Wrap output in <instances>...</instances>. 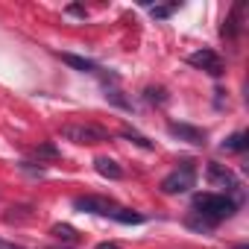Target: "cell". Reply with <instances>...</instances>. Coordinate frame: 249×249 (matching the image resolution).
Here are the masks:
<instances>
[{"label": "cell", "mask_w": 249, "mask_h": 249, "mask_svg": "<svg viewBox=\"0 0 249 249\" xmlns=\"http://www.w3.org/2000/svg\"><path fill=\"white\" fill-rule=\"evenodd\" d=\"M234 211H237V202L231 196H226V194H196L194 196V214L199 220H191V226H196V229H214L217 223H223Z\"/></svg>", "instance_id": "obj_1"}, {"label": "cell", "mask_w": 249, "mask_h": 249, "mask_svg": "<svg viewBox=\"0 0 249 249\" xmlns=\"http://www.w3.org/2000/svg\"><path fill=\"white\" fill-rule=\"evenodd\" d=\"M59 135L71 144H103L108 141V132L97 123H65L59 129Z\"/></svg>", "instance_id": "obj_2"}, {"label": "cell", "mask_w": 249, "mask_h": 249, "mask_svg": "<svg viewBox=\"0 0 249 249\" xmlns=\"http://www.w3.org/2000/svg\"><path fill=\"white\" fill-rule=\"evenodd\" d=\"M194 182H196V170H194V161H182L173 173H167L164 179H161V191L164 194H185V191H191L194 188Z\"/></svg>", "instance_id": "obj_3"}, {"label": "cell", "mask_w": 249, "mask_h": 249, "mask_svg": "<svg viewBox=\"0 0 249 249\" xmlns=\"http://www.w3.org/2000/svg\"><path fill=\"white\" fill-rule=\"evenodd\" d=\"M188 65L196 68V71H205L211 76H220L223 73V59L214 50H196V53H191L188 56Z\"/></svg>", "instance_id": "obj_4"}, {"label": "cell", "mask_w": 249, "mask_h": 249, "mask_svg": "<svg viewBox=\"0 0 249 249\" xmlns=\"http://www.w3.org/2000/svg\"><path fill=\"white\" fill-rule=\"evenodd\" d=\"M73 208L76 211H85V214H100V217H111V211L117 208L111 199H106V196H76L73 199Z\"/></svg>", "instance_id": "obj_5"}, {"label": "cell", "mask_w": 249, "mask_h": 249, "mask_svg": "<svg viewBox=\"0 0 249 249\" xmlns=\"http://www.w3.org/2000/svg\"><path fill=\"white\" fill-rule=\"evenodd\" d=\"M167 132L176 135L179 141H188V144H205V132L196 129V126H188V123H167Z\"/></svg>", "instance_id": "obj_6"}, {"label": "cell", "mask_w": 249, "mask_h": 249, "mask_svg": "<svg viewBox=\"0 0 249 249\" xmlns=\"http://www.w3.org/2000/svg\"><path fill=\"white\" fill-rule=\"evenodd\" d=\"M208 179L214 182V185H220V188H226V191H237L240 185H237V179H234V173L226 167V164H208Z\"/></svg>", "instance_id": "obj_7"}, {"label": "cell", "mask_w": 249, "mask_h": 249, "mask_svg": "<svg viewBox=\"0 0 249 249\" xmlns=\"http://www.w3.org/2000/svg\"><path fill=\"white\" fill-rule=\"evenodd\" d=\"M240 18H243V3H234L231 6V12L226 15V21H223V27H220V33H223V38H237L240 36Z\"/></svg>", "instance_id": "obj_8"}, {"label": "cell", "mask_w": 249, "mask_h": 249, "mask_svg": "<svg viewBox=\"0 0 249 249\" xmlns=\"http://www.w3.org/2000/svg\"><path fill=\"white\" fill-rule=\"evenodd\" d=\"M94 167H97V173L106 176V179H120V176H123V167H120L114 159H106V156H100V159L94 161Z\"/></svg>", "instance_id": "obj_9"}, {"label": "cell", "mask_w": 249, "mask_h": 249, "mask_svg": "<svg viewBox=\"0 0 249 249\" xmlns=\"http://www.w3.org/2000/svg\"><path fill=\"white\" fill-rule=\"evenodd\" d=\"M62 62H65V65H71V68H76V71H82V73H100V68H97L91 59H82V56L62 53Z\"/></svg>", "instance_id": "obj_10"}, {"label": "cell", "mask_w": 249, "mask_h": 249, "mask_svg": "<svg viewBox=\"0 0 249 249\" xmlns=\"http://www.w3.org/2000/svg\"><path fill=\"white\" fill-rule=\"evenodd\" d=\"M50 234L59 237V240H65V243H76V240H79V231H76L73 226H68V223H56V226L50 229Z\"/></svg>", "instance_id": "obj_11"}, {"label": "cell", "mask_w": 249, "mask_h": 249, "mask_svg": "<svg viewBox=\"0 0 249 249\" xmlns=\"http://www.w3.org/2000/svg\"><path fill=\"white\" fill-rule=\"evenodd\" d=\"M246 150V132H234L223 141V153H243Z\"/></svg>", "instance_id": "obj_12"}, {"label": "cell", "mask_w": 249, "mask_h": 249, "mask_svg": "<svg viewBox=\"0 0 249 249\" xmlns=\"http://www.w3.org/2000/svg\"><path fill=\"white\" fill-rule=\"evenodd\" d=\"M111 217H114L117 223H126V226H129V223H144V217H141L138 211H129V208H114Z\"/></svg>", "instance_id": "obj_13"}, {"label": "cell", "mask_w": 249, "mask_h": 249, "mask_svg": "<svg viewBox=\"0 0 249 249\" xmlns=\"http://www.w3.org/2000/svg\"><path fill=\"white\" fill-rule=\"evenodd\" d=\"M123 138H129V141H135L138 147H144V150H153V144L144 138V135H138V132H132V129H123Z\"/></svg>", "instance_id": "obj_14"}, {"label": "cell", "mask_w": 249, "mask_h": 249, "mask_svg": "<svg viewBox=\"0 0 249 249\" xmlns=\"http://www.w3.org/2000/svg\"><path fill=\"white\" fill-rule=\"evenodd\" d=\"M33 156H36V159H56L59 153H56V147H36Z\"/></svg>", "instance_id": "obj_15"}, {"label": "cell", "mask_w": 249, "mask_h": 249, "mask_svg": "<svg viewBox=\"0 0 249 249\" xmlns=\"http://www.w3.org/2000/svg\"><path fill=\"white\" fill-rule=\"evenodd\" d=\"M176 9H179V3H170V6H156V9H153V15H156V18H167V15H170V12H176Z\"/></svg>", "instance_id": "obj_16"}, {"label": "cell", "mask_w": 249, "mask_h": 249, "mask_svg": "<svg viewBox=\"0 0 249 249\" xmlns=\"http://www.w3.org/2000/svg\"><path fill=\"white\" fill-rule=\"evenodd\" d=\"M68 15H79V18H85V6H68Z\"/></svg>", "instance_id": "obj_17"}, {"label": "cell", "mask_w": 249, "mask_h": 249, "mask_svg": "<svg viewBox=\"0 0 249 249\" xmlns=\"http://www.w3.org/2000/svg\"><path fill=\"white\" fill-rule=\"evenodd\" d=\"M0 249H21V246H15V243H9V240L0 237Z\"/></svg>", "instance_id": "obj_18"}, {"label": "cell", "mask_w": 249, "mask_h": 249, "mask_svg": "<svg viewBox=\"0 0 249 249\" xmlns=\"http://www.w3.org/2000/svg\"><path fill=\"white\" fill-rule=\"evenodd\" d=\"M97 249H120V246H117V243H100Z\"/></svg>", "instance_id": "obj_19"}, {"label": "cell", "mask_w": 249, "mask_h": 249, "mask_svg": "<svg viewBox=\"0 0 249 249\" xmlns=\"http://www.w3.org/2000/svg\"><path fill=\"white\" fill-rule=\"evenodd\" d=\"M234 249H246V246H243V243H240V246H234Z\"/></svg>", "instance_id": "obj_20"}]
</instances>
